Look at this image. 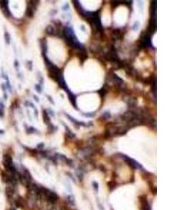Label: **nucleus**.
Wrapping results in <instances>:
<instances>
[{
  "label": "nucleus",
  "instance_id": "nucleus-4",
  "mask_svg": "<svg viewBox=\"0 0 187 210\" xmlns=\"http://www.w3.org/2000/svg\"><path fill=\"white\" fill-rule=\"evenodd\" d=\"M68 202H69V204H71L72 205H74V197L72 196V195H69V196H68Z\"/></svg>",
  "mask_w": 187,
  "mask_h": 210
},
{
  "label": "nucleus",
  "instance_id": "nucleus-3",
  "mask_svg": "<svg viewBox=\"0 0 187 210\" xmlns=\"http://www.w3.org/2000/svg\"><path fill=\"white\" fill-rule=\"evenodd\" d=\"M126 159H127V161L131 165V166L133 167L134 168H135V169H142V165L139 164L138 162H137L136 160H135L134 159H132V158H127L126 157Z\"/></svg>",
  "mask_w": 187,
  "mask_h": 210
},
{
  "label": "nucleus",
  "instance_id": "nucleus-1",
  "mask_svg": "<svg viewBox=\"0 0 187 210\" xmlns=\"http://www.w3.org/2000/svg\"><path fill=\"white\" fill-rule=\"evenodd\" d=\"M4 165H5V168L8 170H9V171H10L11 172H12V173L15 172V168H14L13 165L12 158L10 155H4Z\"/></svg>",
  "mask_w": 187,
  "mask_h": 210
},
{
  "label": "nucleus",
  "instance_id": "nucleus-5",
  "mask_svg": "<svg viewBox=\"0 0 187 210\" xmlns=\"http://www.w3.org/2000/svg\"><path fill=\"white\" fill-rule=\"evenodd\" d=\"M93 188H94L95 190H96V191H98L99 185H98V184L96 182V181H93Z\"/></svg>",
  "mask_w": 187,
  "mask_h": 210
},
{
  "label": "nucleus",
  "instance_id": "nucleus-2",
  "mask_svg": "<svg viewBox=\"0 0 187 210\" xmlns=\"http://www.w3.org/2000/svg\"><path fill=\"white\" fill-rule=\"evenodd\" d=\"M44 195H46V198L50 202L56 201L57 199H58V197H57L56 194L54 193L53 192L50 191V190H49L44 189Z\"/></svg>",
  "mask_w": 187,
  "mask_h": 210
}]
</instances>
